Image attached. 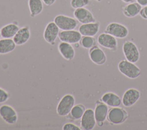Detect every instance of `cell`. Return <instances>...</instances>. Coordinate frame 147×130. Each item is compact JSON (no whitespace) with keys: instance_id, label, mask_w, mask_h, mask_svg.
Masks as SVG:
<instances>
[{"instance_id":"cell-25","label":"cell","mask_w":147,"mask_h":130,"mask_svg":"<svg viewBox=\"0 0 147 130\" xmlns=\"http://www.w3.org/2000/svg\"><path fill=\"white\" fill-rule=\"evenodd\" d=\"M81 46L86 49H90L96 44V40L94 37L82 36L80 41Z\"/></svg>"},{"instance_id":"cell-32","label":"cell","mask_w":147,"mask_h":130,"mask_svg":"<svg viewBox=\"0 0 147 130\" xmlns=\"http://www.w3.org/2000/svg\"><path fill=\"white\" fill-rule=\"evenodd\" d=\"M122 1H123V2L125 3H130L133 1V0H122Z\"/></svg>"},{"instance_id":"cell-29","label":"cell","mask_w":147,"mask_h":130,"mask_svg":"<svg viewBox=\"0 0 147 130\" xmlns=\"http://www.w3.org/2000/svg\"><path fill=\"white\" fill-rule=\"evenodd\" d=\"M139 14L142 18L147 19V5L142 7Z\"/></svg>"},{"instance_id":"cell-17","label":"cell","mask_w":147,"mask_h":130,"mask_svg":"<svg viewBox=\"0 0 147 130\" xmlns=\"http://www.w3.org/2000/svg\"><path fill=\"white\" fill-rule=\"evenodd\" d=\"M100 24L98 22H94L82 24L79 27V31L82 36L94 37L99 32Z\"/></svg>"},{"instance_id":"cell-28","label":"cell","mask_w":147,"mask_h":130,"mask_svg":"<svg viewBox=\"0 0 147 130\" xmlns=\"http://www.w3.org/2000/svg\"><path fill=\"white\" fill-rule=\"evenodd\" d=\"M63 130H80L82 129L80 127L75 125V124L71 123H67L64 124L62 127Z\"/></svg>"},{"instance_id":"cell-20","label":"cell","mask_w":147,"mask_h":130,"mask_svg":"<svg viewBox=\"0 0 147 130\" xmlns=\"http://www.w3.org/2000/svg\"><path fill=\"white\" fill-rule=\"evenodd\" d=\"M141 9L142 6L137 2H130L123 7L122 12L125 17L127 18H133L140 14Z\"/></svg>"},{"instance_id":"cell-8","label":"cell","mask_w":147,"mask_h":130,"mask_svg":"<svg viewBox=\"0 0 147 130\" xmlns=\"http://www.w3.org/2000/svg\"><path fill=\"white\" fill-rule=\"evenodd\" d=\"M59 32L60 29L54 22L51 21L46 25L44 29L43 33L44 39L47 43L51 45H54L59 36Z\"/></svg>"},{"instance_id":"cell-33","label":"cell","mask_w":147,"mask_h":130,"mask_svg":"<svg viewBox=\"0 0 147 130\" xmlns=\"http://www.w3.org/2000/svg\"><path fill=\"white\" fill-rule=\"evenodd\" d=\"M1 37H2V35H1V29H0V40H1Z\"/></svg>"},{"instance_id":"cell-21","label":"cell","mask_w":147,"mask_h":130,"mask_svg":"<svg viewBox=\"0 0 147 130\" xmlns=\"http://www.w3.org/2000/svg\"><path fill=\"white\" fill-rule=\"evenodd\" d=\"M20 27L16 22L9 23L1 29L2 37L4 38H13Z\"/></svg>"},{"instance_id":"cell-34","label":"cell","mask_w":147,"mask_h":130,"mask_svg":"<svg viewBox=\"0 0 147 130\" xmlns=\"http://www.w3.org/2000/svg\"><path fill=\"white\" fill-rule=\"evenodd\" d=\"M95 1H98V2H100V1H101V0H95Z\"/></svg>"},{"instance_id":"cell-4","label":"cell","mask_w":147,"mask_h":130,"mask_svg":"<svg viewBox=\"0 0 147 130\" xmlns=\"http://www.w3.org/2000/svg\"><path fill=\"white\" fill-rule=\"evenodd\" d=\"M53 22L61 30H74L77 27L78 22L75 18L63 14L56 15Z\"/></svg>"},{"instance_id":"cell-31","label":"cell","mask_w":147,"mask_h":130,"mask_svg":"<svg viewBox=\"0 0 147 130\" xmlns=\"http://www.w3.org/2000/svg\"><path fill=\"white\" fill-rule=\"evenodd\" d=\"M137 3H138L141 6H145L147 5V0H136Z\"/></svg>"},{"instance_id":"cell-1","label":"cell","mask_w":147,"mask_h":130,"mask_svg":"<svg viewBox=\"0 0 147 130\" xmlns=\"http://www.w3.org/2000/svg\"><path fill=\"white\" fill-rule=\"evenodd\" d=\"M119 71L126 77L130 79H135L141 74V70L134 63L127 60H122L118 64Z\"/></svg>"},{"instance_id":"cell-15","label":"cell","mask_w":147,"mask_h":130,"mask_svg":"<svg viewBox=\"0 0 147 130\" xmlns=\"http://www.w3.org/2000/svg\"><path fill=\"white\" fill-rule=\"evenodd\" d=\"M88 54L91 61L96 65H103L106 61V56L105 53L97 45H95L90 49Z\"/></svg>"},{"instance_id":"cell-14","label":"cell","mask_w":147,"mask_h":130,"mask_svg":"<svg viewBox=\"0 0 147 130\" xmlns=\"http://www.w3.org/2000/svg\"><path fill=\"white\" fill-rule=\"evenodd\" d=\"M74 16L75 18L82 24L95 22L93 14L85 7L76 9L74 12Z\"/></svg>"},{"instance_id":"cell-19","label":"cell","mask_w":147,"mask_h":130,"mask_svg":"<svg viewBox=\"0 0 147 130\" xmlns=\"http://www.w3.org/2000/svg\"><path fill=\"white\" fill-rule=\"evenodd\" d=\"M101 101L111 107H119L122 103V99L115 93L108 92L104 93L100 99Z\"/></svg>"},{"instance_id":"cell-23","label":"cell","mask_w":147,"mask_h":130,"mask_svg":"<svg viewBox=\"0 0 147 130\" xmlns=\"http://www.w3.org/2000/svg\"><path fill=\"white\" fill-rule=\"evenodd\" d=\"M28 6L30 16L33 18L42 13L43 10V2L42 0H28Z\"/></svg>"},{"instance_id":"cell-2","label":"cell","mask_w":147,"mask_h":130,"mask_svg":"<svg viewBox=\"0 0 147 130\" xmlns=\"http://www.w3.org/2000/svg\"><path fill=\"white\" fill-rule=\"evenodd\" d=\"M75 99L71 94H65L60 100L56 107L57 114L61 117L69 115L73 107L75 105Z\"/></svg>"},{"instance_id":"cell-9","label":"cell","mask_w":147,"mask_h":130,"mask_svg":"<svg viewBox=\"0 0 147 130\" xmlns=\"http://www.w3.org/2000/svg\"><path fill=\"white\" fill-rule=\"evenodd\" d=\"M94 111L91 108L86 109L80 119V127L82 129L91 130L96 125Z\"/></svg>"},{"instance_id":"cell-11","label":"cell","mask_w":147,"mask_h":130,"mask_svg":"<svg viewBox=\"0 0 147 130\" xmlns=\"http://www.w3.org/2000/svg\"><path fill=\"white\" fill-rule=\"evenodd\" d=\"M82 34L79 30H61L59 32L58 38L62 42H65L71 44H76L80 42L82 38Z\"/></svg>"},{"instance_id":"cell-7","label":"cell","mask_w":147,"mask_h":130,"mask_svg":"<svg viewBox=\"0 0 147 130\" xmlns=\"http://www.w3.org/2000/svg\"><path fill=\"white\" fill-rule=\"evenodd\" d=\"M0 117L7 124L13 125L17 123L18 115L13 107L7 104L0 106Z\"/></svg>"},{"instance_id":"cell-26","label":"cell","mask_w":147,"mask_h":130,"mask_svg":"<svg viewBox=\"0 0 147 130\" xmlns=\"http://www.w3.org/2000/svg\"><path fill=\"white\" fill-rule=\"evenodd\" d=\"M90 0H71V6L74 9L85 7L90 3Z\"/></svg>"},{"instance_id":"cell-3","label":"cell","mask_w":147,"mask_h":130,"mask_svg":"<svg viewBox=\"0 0 147 130\" xmlns=\"http://www.w3.org/2000/svg\"><path fill=\"white\" fill-rule=\"evenodd\" d=\"M122 50L126 60L136 63L140 59V52L137 45L131 41H126L122 46Z\"/></svg>"},{"instance_id":"cell-16","label":"cell","mask_w":147,"mask_h":130,"mask_svg":"<svg viewBox=\"0 0 147 130\" xmlns=\"http://www.w3.org/2000/svg\"><path fill=\"white\" fill-rule=\"evenodd\" d=\"M57 49L59 53L67 61L72 60L75 56V50L71 44L62 42L59 43Z\"/></svg>"},{"instance_id":"cell-6","label":"cell","mask_w":147,"mask_h":130,"mask_svg":"<svg viewBox=\"0 0 147 130\" xmlns=\"http://www.w3.org/2000/svg\"><path fill=\"white\" fill-rule=\"evenodd\" d=\"M127 117V112L124 109L116 107H112L109 111L107 119L111 124H119L125 122Z\"/></svg>"},{"instance_id":"cell-24","label":"cell","mask_w":147,"mask_h":130,"mask_svg":"<svg viewBox=\"0 0 147 130\" xmlns=\"http://www.w3.org/2000/svg\"><path fill=\"white\" fill-rule=\"evenodd\" d=\"M85 110V107L83 104H78L73 107L68 115H69L71 119L78 120L82 118Z\"/></svg>"},{"instance_id":"cell-18","label":"cell","mask_w":147,"mask_h":130,"mask_svg":"<svg viewBox=\"0 0 147 130\" xmlns=\"http://www.w3.org/2000/svg\"><path fill=\"white\" fill-rule=\"evenodd\" d=\"M30 38V31L28 26H23L19 29L13 40L16 45L20 46L25 44Z\"/></svg>"},{"instance_id":"cell-27","label":"cell","mask_w":147,"mask_h":130,"mask_svg":"<svg viewBox=\"0 0 147 130\" xmlns=\"http://www.w3.org/2000/svg\"><path fill=\"white\" fill-rule=\"evenodd\" d=\"M10 97L9 93L4 89L0 87V104H2L7 101Z\"/></svg>"},{"instance_id":"cell-5","label":"cell","mask_w":147,"mask_h":130,"mask_svg":"<svg viewBox=\"0 0 147 130\" xmlns=\"http://www.w3.org/2000/svg\"><path fill=\"white\" fill-rule=\"evenodd\" d=\"M105 32L119 39L125 38L129 34V30L125 25L114 22H110L107 25Z\"/></svg>"},{"instance_id":"cell-22","label":"cell","mask_w":147,"mask_h":130,"mask_svg":"<svg viewBox=\"0 0 147 130\" xmlns=\"http://www.w3.org/2000/svg\"><path fill=\"white\" fill-rule=\"evenodd\" d=\"M16 47V44L13 38H4L0 40V54H6L13 52Z\"/></svg>"},{"instance_id":"cell-10","label":"cell","mask_w":147,"mask_h":130,"mask_svg":"<svg viewBox=\"0 0 147 130\" xmlns=\"http://www.w3.org/2000/svg\"><path fill=\"white\" fill-rule=\"evenodd\" d=\"M97 42L100 46L109 50H115L118 47V42L116 38L105 32L98 36Z\"/></svg>"},{"instance_id":"cell-30","label":"cell","mask_w":147,"mask_h":130,"mask_svg":"<svg viewBox=\"0 0 147 130\" xmlns=\"http://www.w3.org/2000/svg\"><path fill=\"white\" fill-rule=\"evenodd\" d=\"M43 3L47 6H51L55 3L56 0H42Z\"/></svg>"},{"instance_id":"cell-13","label":"cell","mask_w":147,"mask_h":130,"mask_svg":"<svg viewBox=\"0 0 147 130\" xmlns=\"http://www.w3.org/2000/svg\"><path fill=\"white\" fill-rule=\"evenodd\" d=\"M109 112V107L102 101H98L94 109V115L97 125L102 127L107 119Z\"/></svg>"},{"instance_id":"cell-12","label":"cell","mask_w":147,"mask_h":130,"mask_svg":"<svg viewBox=\"0 0 147 130\" xmlns=\"http://www.w3.org/2000/svg\"><path fill=\"white\" fill-rule=\"evenodd\" d=\"M141 97L140 92L136 88H129L123 93L122 103L126 107H130L134 105Z\"/></svg>"}]
</instances>
